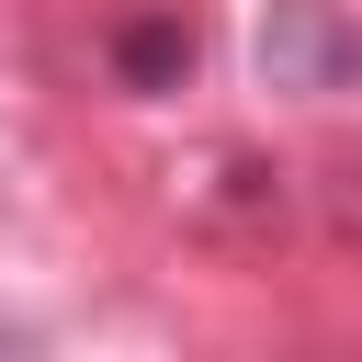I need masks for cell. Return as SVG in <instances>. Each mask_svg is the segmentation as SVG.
Here are the masks:
<instances>
[{
    "label": "cell",
    "mask_w": 362,
    "mask_h": 362,
    "mask_svg": "<svg viewBox=\"0 0 362 362\" xmlns=\"http://www.w3.org/2000/svg\"><path fill=\"white\" fill-rule=\"evenodd\" d=\"M192 57H204V45H192L181 11H124V23H113V79H124V90H181Z\"/></svg>",
    "instance_id": "obj_2"
},
{
    "label": "cell",
    "mask_w": 362,
    "mask_h": 362,
    "mask_svg": "<svg viewBox=\"0 0 362 362\" xmlns=\"http://www.w3.org/2000/svg\"><path fill=\"white\" fill-rule=\"evenodd\" d=\"M260 79L272 90H351L362 79V34L328 0H272L260 11Z\"/></svg>",
    "instance_id": "obj_1"
}]
</instances>
